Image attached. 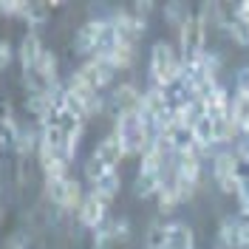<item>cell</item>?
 I'll use <instances>...</instances> for the list:
<instances>
[{"label":"cell","mask_w":249,"mask_h":249,"mask_svg":"<svg viewBox=\"0 0 249 249\" xmlns=\"http://www.w3.org/2000/svg\"><path fill=\"white\" fill-rule=\"evenodd\" d=\"M235 91H249V68H244V71L235 77Z\"/></svg>","instance_id":"24"},{"label":"cell","mask_w":249,"mask_h":249,"mask_svg":"<svg viewBox=\"0 0 249 249\" xmlns=\"http://www.w3.org/2000/svg\"><path fill=\"white\" fill-rule=\"evenodd\" d=\"M54 9H57V3H26L20 20H26V23H31V26H40V23L48 20V15H51Z\"/></svg>","instance_id":"19"},{"label":"cell","mask_w":249,"mask_h":249,"mask_svg":"<svg viewBox=\"0 0 249 249\" xmlns=\"http://www.w3.org/2000/svg\"><path fill=\"white\" fill-rule=\"evenodd\" d=\"M91 159L99 164V167H105L108 173H113V170H119V164H122L127 156H124V147H122V142H119V136L110 130L105 139L96 142V147H93Z\"/></svg>","instance_id":"8"},{"label":"cell","mask_w":249,"mask_h":249,"mask_svg":"<svg viewBox=\"0 0 249 249\" xmlns=\"http://www.w3.org/2000/svg\"><path fill=\"white\" fill-rule=\"evenodd\" d=\"M37 159H40V170H43V176H46V181L65 178V176H68L71 161H68L62 153H54V150H46V147H37Z\"/></svg>","instance_id":"13"},{"label":"cell","mask_w":249,"mask_h":249,"mask_svg":"<svg viewBox=\"0 0 249 249\" xmlns=\"http://www.w3.org/2000/svg\"><path fill=\"white\" fill-rule=\"evenodd\" d=\"M164 15H167V23H173V26L181 29V23H184L193 12H187L184 3H167V6H164Z\"/></svg>","instance_id":"21"},{"label":"cell","mask_w":249,"mask_h":249,"mask_svg":"<svg viewBox=\"0 0 249 249\" xmlns=\"http://www.w3.org/2000/svg\"><path fill=\"white\" fill-rule=\"evenodd\" d=\"M77 77L82 79L91 91L102 93L110 82H113V77H116V68H113L105 57H91V60H85L77 68Z\"/></svg>","instance_id":"5"},{"label":"cell","mask_w":249,"mask_h":249,"mask_svg":"<svg viewBox=\"0 0 249 249\" xmlns=\"http://www.w3.org/2000/svg\"><path fill=\"white\" fill-rule=\"evenodd\" d=\"M110 23H113V31H116V43H124V46L133 48L139 46V40L147 31V23L133 12H119V15L110 17Z\"/></svg>","instance_id":"7"},{"label":"cell","mask_w":249,"mask_h":249,"mask_svg":"<svg viewBox=\"0 0 249 249\" xmlns=\"http://www.w3.org/2000/svg\"><path fill=\"white\" fill-rule=\"evenodd\" d=\"M230 119L241 133H249V91H235L232 93V108Z\"/></svg>","instance_id":"17"},{"label":"cell","mask_w":249,"mask_h":249,"mask_svg":"<svg viewBox=\"0 0 249 249\" xmlns=\"http://www.w3.org/2000/svg\"><path fill=\"white\" fill-rule=\"evenodd\" d=\"M130 9L139 12V17H142V15H150V12H153V3H133ZM142 20H144V17H142Z\"/></svg>","instance_id":"26"},{"label":"cell","mask_w":249,"mask_h":249,"mask_svg":"<svg viewBox=\"0 0 249 249\" xmlns=\"http://www.w3.org/2000/svg\"><path fill=\"white\" fill-rule=\"evenodd\" d=\"M77 221H79V227L96 232L108 221V201L96 198L93 193H85V201L79 204V210H77Z\"/></svg>","instance_id":"10"},{"label":"cell","mask_w":249,"mask_h":249,"mask_svg":"<svg viewBox=\"0 0 249 249\" xmlns=\"http://www.w3.org/2000/svg\"><path fill=\"white\" fill-rule=\"evenodd\" d=\"M105 60H108L116 71H127V68H133V62H136V48L124 46V43H116V46L105 54Z\"/></svg>","instance_id":"18"},{"label":"cell","mask_w":249,"mask_h":249,"mask_svg":"<svg viewBox=\"0 0 249 249\" xmlns=\"http://www.w3.org/2000/svg\"><path fill=\"white\" fill-rule=\"evenodd\" d=\"M142 96L144 91H139L133 82H122L110 91L108 108L113 110V116H124V113H136L142 108Z\"/></svg>","instance_id":"9"},{"label":"cell","mask_w":249,"mask_h":249,"mask_svg":"<svg viewBox=\"0 0 249 249\" xmlns=\"http://www.w3.org/2000/svg\"><path fill=\"white\" fill-rule=\"evenodd\" d=\"M43 54H46V48L40 43V37H37V31H29L23 40H20V48H17V62H20V74L23 71H34L40 60H43Z\"/></svg>","instance_id":"11"},{"label":"cell","mask_w":249,"mask_h":249,"mask_svg":"<svg viewBox=\"0 0 249 249\" xmlns=\"http://www.w3.org/2000/svg\"><path fill=\"white\" fill-rule=\"evenodd\" d=\"M113 133H116V136H119V142H122L124 156H142L147 147H150V142H153L150 130H147V127H144V122H142L139 110H136V113L116 116Z\"/></svg>","instance_id":"2"},{"label":"cell","mask_w":249,"mask_h":249,"mask_svg":"<svg viewBox=\"0 0 249 249\" xmlns=\"http://www.w3.org/2000/svg\"><path fill=\"white\" fill-rule=\"evenodd\" d=\"M15 60V51H12V43H6V40H0V74L12 65Z\"/></svg>","instance_id":"22"},{"label":"cell","mask_w":249,"mask_h":249,"mask_svg":"<svg viewBox=\"0 0 249 249\" xmlns=\"http://www.w3.org/2000/svg\"><path fill=\"white\" fill-rule=\"evenodd\" d=\"M238 20L247 26V31H249V0H244V3H238Z\"/></svg>","instance_id":"25"},{"label":"cell","mask_w":249,"mask_h":249,"mask_svg":"<svg viewBox=\"0 0 249 249\" xmlns=\"http://www.w3.org/2000/svg\"><path fill=\"white\" fill-rule=\"evenodd\" d=\"M164 249H196V235L184 221H167V241Z\"/></svg>","instance_id":"14"},{"label":"cell","mask_w":249,"mask_h":249,"mask_svg":"<svg viewBox=\"0 0 249 249\" xmlns=\"http://www.w3.org/2000/svg\"><path fill=\"white\" fill-rule=\"evenodd\" d=\"M167 241V221H153L144 232V247L147 249H164Z\"/></svg>","instance_id":"20"},{"label":"cell","mask_w":249,"mask_h":249,"mask_svg":"<svg viewBox=\"0 0 249 249\" xmlns=\"http://www.w3.org/2000/svg\"><path fill=\"white\" fill-rule=\"evenodd\" d=\"M122 190V178H119V170L113 173H105L102 178H96V181H91V193L96 196V198H102V201H113L116 198V193Z\"/></svg>","instance_id":"16"},{"label":"cell","mask_w":249,"mask_h":249,"mask_svg":"<svg viewBox=\"0 0 249 249\" xmlns=\"http://www.w3.org/2000/svg\"><path fill=\"white\" fill-rule=\"evenodd\" d=\"M184 60L178 54V48L167 40H156L150 46V82L156 88H170L181 79Z\"/></svg>","instance_id":"1"},{"label":"cell","mask_w":249,"mask_h":249,"mask_svg":"<svg viewBox=\"0 0 249 249\" xmlns=\"http://www.w3.org/2000/svg\"><path fill=\"white\" fill-rule=\"evenodd\" d=\"M204 105V113L210 116V119H215V122H224V119H230V108H232V96L227 93L224 85H215L213 91L207 93L201 99Z\"/></svg>","instance_id":"12"},{"label":"cell","mask_w":249,"mask_h":249,"mask_svg":"<svg viewBox=\"0 0 249 249\" xmlns=\"http://www.w3.org/2000/svg\"><path fill=\"white\" fill-rule=\"evenodd\" d=\"M207 51V23L198 15H190L178 29V54L181 60H196Z\"/></svg>","instance_id":"3"},{"label":"cell","mask_w":249,"mask_h":249,"mask_svg":"<svg viewBox=\"0 0 249 249\" xmlns=\"http://www.w3.org/2000/svg\"><path fill=\"white\" fill-rule=\"evenodd\" d=\"M9 249H31V238L26 232H15L9 238Z\"/></svg>","instance_id":"23"},{"label":"cell","mask_w":249,"mask_h":249,"mask_svg":"<svg viewBox=\"0 0 249 249\" xmlns=\"http://www.w3.org/2000/svg\"><path fill=\"white\" fill-rule=\"evenodd\" d=\"M161 184H164V173H136L133 178V196L136 198H159L161 193Z\"/></svg>","instance_id":"15"},{"label":"cell","mask_w":249,"mask_h":249,"mask_svg":"<svg viewBox=\"0 0 249 249\" xmlns=\"http://www.w3.org/2000/svg\"><path fill=\"white\" fill-rule=\"evenodd\" d=\"M161 139L167 142V147L173 150V156H201V144L196 139L193 127H187L181 122H170L161 130Z\"/></svg>","instance_id":"6"},{"label":"cell","mask_w":249,"mask_h":249,"mask_svg":"<svg viewBox=\"0 0 249 249\" xmlns=\"http://www.w3.org/2000/svg\"><path fill=\"white\" fill-rule=\"evenodd\" d=\"M213 178L221 193L227 196H235L238 193V184H241V176H238V156L235 150L224 147L213 156Z\"/></svg>","instance_id":"4"}]
</instances>
